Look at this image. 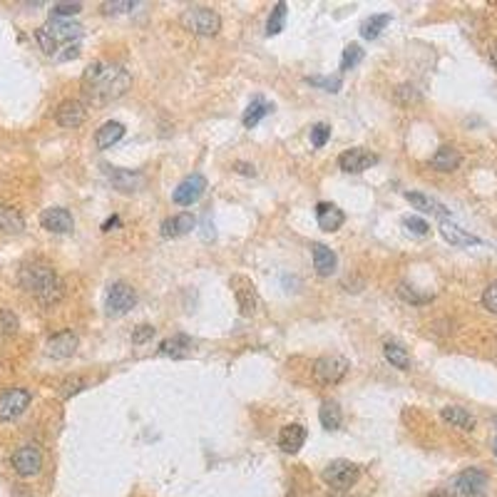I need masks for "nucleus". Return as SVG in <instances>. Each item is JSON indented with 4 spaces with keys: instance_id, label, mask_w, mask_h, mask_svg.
<instances>
[{
    "instance_id": "1",
    "label": "nucleus",
    "mask_w": 497,
    "mask_h": 497,
    "mask_svg": "<svg viewBox=\"0 0 497 497\" xmlns=\"http://www.w3.org/2000/svg\"><path fill=\"white\" fill-rule=\"evenodd\" d=\"M132 77L122 65L97 60L82 75V95L93 104H107L130 90Z\"/></svg>"
},
{
    "instance_id": "2",
    "label": "nucleus",
    "mask_w": 497,
    "mask_h": 497,
    "mask_svg": "<svg viewBox=\"0 0 497 497\" xmlns=\"http://www.w3.org/2000/svg\"><path fill=\"white\" fill-rule=\"evenodd\" d=\"M20 286L33 294L40 304L50 306V304H57L62 299V281L57 279V273L50 264L45 261H30L20 268Z\"/></svg>"
},
{
    "instance_id": "3",
    "label": "nucleus",
    "mask_w": 497,
    "mask_h": 497,
    "mask_svg": "<svg viewBox=\"0 0 497 497\" xmlns=\"http://www.w3.org/2000/svg\"><path fill=\"white\" fill-rule=\"evenodd\" d=\"M179 20H182V25L189 30V33L204 35V38L217 35L219 30H222V18H219V13L212 11V8H204V6L186 8V11L182 13Z\"/></svg>"
},
{
    "instance_id": "4",
    "label": "nucleus",
    "mask_w": 497,
    "mask_h": 497,
    "mask_svg": "<svg viewBox=\"0 0 497 497\" xmlns=\"http://www.w3.org/2000/svg\"><path fill=\"white\" fill-rule=\"evenodd\" d=\"M321 477L328 487L343 492V490H350V487L358 482L361 468L355 463H350V460H334V463H328L326 468H323Z\"/></svg>"
},
{
    "instance_id": "5",
    "label": "nucleus",
    "mask_w": 497,
    "mask_h": 497,
    "mask_svg": "<svg viewBox=\"0 0 497 497\" xmlns=\"http://www.w3.org/2000/svg\"><path fill=\"white\" fill-rule=\"evenodd\" d=\"M350 363L346 361L343 355H323L313 363V378H316L321 386H336L346 378Z\"/></svg>"
},
{
    "instance_id": "6",
    "label": "nucleus",
    "mask_w": 497,
    "mask_h": 497,
    "mask_svg": "<svg viewBox=\"0 0 497 497\" xmlns=\"http://www.w3.org/2000/svg\"><path fill=\"white\" fill-rule=\"evenodd\" d=\"M487 492V475L477 468H468L453 480L455 497H485Z\"/></svg>"
},
{
    "instance_id": "7",
    "label": "nucleus",
    "mask_w": 497,
    "mask_h": 497,
    "mask_svg": "<svg viewBox=\"0 0 497 497\" xmlns=\"http://www.w3.org/2000/svg\"><path fill=\"white\" fill-rule=\"evenodd\" d=\"M33 395L27 388H11L0 393V421H15L27 410Z\"/></svg>"
},
{
    "instance_id": "8",
    "label": "nucleus",
    "mask_w": 497,
    "mask_h": 497,
    "mask_svg": "<svg viewBox=\"0 0 497 497\" xmlns=\"http://www.w3.org/2000/svg\"><path fill=\"white\" fill-rule=\"evenodd\" d=\"M135 304H137V294H135V289H132V286L122 284V281H117V284L109 286L107 301H104L107 313H112V316H122V313L130 311Z\"/></svg>"
},
{
    "instance_id": "9",
    "label": "nucleus",
    "mask_w": 497,
    "mask_h": 497,
    "mask_svg": "<svg viewBox=\"0 0 497 497\" xmlns=\"http://www.w3.org/2000/svg\"><path fill=\"white\" fill-rule=\"evenodd\" d=\"M204 191H207V179H204L202 175H189L186 179H182L179 184H177L172 199H175V204H179V207H191L194 202L202 199Z\"/></svg>"
},
{
    "instance_id": "10",
    "label": "nucleus",
    "mask_w": 497,
    "mask_h": 497,
    "mask_svg": "<svg viewBox=\"0 0 497 497\" xmlns=\"http://www.w3.org/2000/svg\"><path fill=\"white\" fill-rule=\"evenodd\" d=\"M13 468L20 477H33L43 468V453L35 445H22L13 453Z\"/></svg>"
},
{
    "instance_id": "11",
    "label": "nucleus",
    "mask_w": 497,
    "mask_h": 497,
    "mask_svg": "<svg viewBox=\"0 0 497 497\" xmlns=\"http://www.w3.org/2000/svg\"><path fill=\"white\" fill-rule=\"evenodd\" d=\"M50 33V38L57 43V48L65 45H77V40L82 38V25L72 20H62V18H50L48 25H43Z\"/></svg>"
},
{
    "instance_id": "12",
    "label": "nucleus",
    "mask_w": 497,
    "mask_h": 497,
    "mask_svg": "<svg viewBox=\"0 0 497 497\" xmlns=\"http://www.w3.org/2000/svg\"><path fill=\"white\" fill-rule=\"evenodd\" d=\"M376 162H378L376 154L368 152V149H363V147L346 149V152L339 157V167L346 172V175H361V172L371 170Z\"/></svg>"
},
{
    "instance_id": "13",
    "label": "nucleus",
    "mask_w": 497,
    "mask_h": 497,
    "mask_svg": "<svg viewBox=\"0 0 497 497\" xmlns=\"http://www.w3.org/2000/svg\"><path fill=\"white\" fill-rule=\"evenodd\" d=\"M229 284H231V289H234L236 304H239V308H241V316H252V313L257 311V306H259L257 286L246 279V276H234Z\"/></svg>"
},
{
    "instance_id": "14",
    "label": "nucleus",
    "mask_w": 497,
    "mask_h": 497,
    "mask_svg": "<svg viewBox=\"0 0 497 497\" xmlns=\"http://www.w3.org/2000/svg\"><path fill=\"white\" fill-rule=\"evenodd\" d=\"M85 117H88V109H85V104L80 100H65V102H60V107L55 109V122L60 127H67V130L80 127L85 122Z\"/></svg>"
},
{
    "instance_id": "15",
    "label": "nucleus",
    "mask_w": 497,
    "mask_h": 497,
    "mask_svg": "<svg viewBox=\"0 0 497 497\" xmlns=\"http://www.w3.org/2000/svg\"><path fill=\"white\" fill-rule=\"evenodd\" d=\"M40 224H43V229L53 231V234H67V231H72L75 222H72V214L67 209L50 207L40 214Z\"/></svg>"
},
{
    "instance_id": "16",
    "label": "nucleus",
    "mask_w": 497,
    "mask_h": 497,
    "mask_svg": "<svg viewBox=\"0 0 497 497\" xmlns=\"http://www.w3.org/2000/svg\"><path fill=\"white\" fill-rule=\"evenodd\" d=\"M75 350H77V336L72 331H60V334H55L48 341V355L50 358H57V361L75 355Z\"/></svg>"
},
{
    "instance_id": "17",
    "label": "nucleus",
    "mask_w": 497,
    "mask_h": 497,
    "mask_svg": "<svg viewBox=\"0 0 497 497\" xmlns=\"http://www.w3.org/2000/svg\"><path fill=\"white\" fill-rule=\"evenodd\" d=\"M306 443V428L301 425V423H289V425L281 428L279 433V445L284 453H299Z\"/></svg>"
},
{
    "instance_id": "18",
    "label": "nucleus",
    "mask_w": 497,
    "mask_h": 497,
    "mask_svg": "<svg viewBox=\"0 0 497 497\" xmlns=\"http://www.w3.org/2000/svg\"><path fill=\"white\" fill-rule=\"evenodd\" d=\"M194 226H197V219L191 217L189 212L175 214L172 219H164V222H162V236H167V239L184 236V234H189Z\"/></svg>"
},
{
    "instance_id": "19",
    "label": "nucleus",
    "mask_w": 497,
    "mask_h": 497,
    "mask_svg": "<svg viewBox=\"0 0 497 497\" xmlns=\"http://www.w3.org/2000/svg\"><path fill=\"white\" fill-rule=\"evenodd\" d=\"M316 219H318V226H321L323 231H339L346 222V214L341 212L336 204L321 202L316 207Z\"/></svg>"
},
{
    "instance_id": "20",
    "label": "nucleus",
    "mask_w": 497,
    "mask_h": 497,
    "mask_svg": "<svg viewBox=\"0 0 497 497\" xmlns=\"http://www.w3.org/2000/svg\"><path fill=\"white\" fill-rule=\"evenodd\" d=\"M311 257L313 266H316L318 276H331L339 266V257L334 254V249H328L326 244H313L311 246Z\"/></svg>"
},
{
    "instance_id": "21",
    "label": "nucleus",
    "mask_w": 497,
    "mask_h": 497,
    "mask_svg": "<svg viewBox=\"0 0 497 497\" xmlns=\"http://www.w3.org/2000/svg\"><path fill=\"white\" fill-rule=\"evenodd\" d=\"M104 170H107L109 182H112L120 191H137L144 182V177L137 175V172L117 170V167H104Z\"/></svg>"
},
{
    "instance_id": "22",
    "label": "nucleus",
    "mask_w": 497,
    "mask_h": 497,
    "mask_svg": "<svg viewBox=\"0 0 497 497\" xmlns=\"http://www.w3.org/2000/svg\"><path fill=\"white\" fill-rule=\"evenodd\" d=\"M440 234H443V239L448 241V244H453V246H472V244H480V239H477L475 234L465 231L463 226L453 224V222H448V219H445L443 224H440Z\"/></svg>"
},
{
    "instance_id": "23",
    "label": "nucleus",
    "mask_w": 497,
    "mask_h": 497,
    "mask_svg": "<svg viewBox=\"0 0 497 497\" xmlns=\"http://www.w3.org/2000/svg\"><path fill=\"white\" fill-rule=\"evenodd\" d=\"M122 137H125V125L122 122H104L97 130V135H95V144H97V149H109L112 144L120 142Z\"/></svg>"
},
{
    "instance_id": "24",
    "label": "nucleus",
    "mask_w": 497,
    "mask_h": 497,
    "mask_svg": "<svg viewBox=\"0 0 497 497\" xmlns=\"http://www.w3.org/2000/svg\"><path fill=\"white\" fill-rule=\"evenodd\" d=\"M191 339L189 336H172V339L162 341V346H159V353L162 355H170V358H186V355L191 353Z\"/></svg>"
},
{
    "instance_id": "25",
    "label": "nucleus",
    "mask_w": 497,
    "mask_h": 497,
    "mask_svg": "<svg viewBox=\"0 0 497 497\" xmlns=\"http://www.w3.org/2000/svg\"><path fill=\"white\" fill-rule=\"evenodd\" d=\"M405 199H408L410 204L416 209H421V212L425 214H437V217H448V209L443 207V204L437 202V199L428 197V194H421V191H405Z\"/></svg>"
},
{
    "instance_id": "26",
    "label": "nucleus",
    "mask_w": 497,
    "mask_h": 497,
    "mask_svg": "<svg viewBox=\"0 0 497 497\" xmlns=\"http://www.w3.org/2000/svg\"><path fill=\"white\" fill-rule=\"evenodd\" d=\"M25 229V219L18 212L15 207H8V204H0V231L3 234H18V231Z\"/></svg>"
},
{
    "instance_id": "27",
    "label": "nucleus",
    "mask_w": 497,
    "mask_h": 497,
    "mask_svg": "<svg viewBox=\"0 0 497 497\" xmlns=\"http://www.w3.org/2000/svg\"><path fill=\"white\" fill-rule=\"evenodd\" d=\"M273 112V104L271 102H266V100L264 97H254L252 102H249V107H246V112H244V127H249V130H252V127H257L259 122L264 120V117L266 115H271Z\"/></svg>"
},
{
    "instance_id": "28",
    "label": "nucleus",
    "mask_w": 497,
    "mask_h": 497,
    "mask_svg": "<svg viewBox=\"0 0 497 497\" xmlns=\"http://www.w3.org/2000/svg\"><path fill=\"white\" fill-rule=\"evenodd\" d=\"M318 421L326 430H339L341 423H343V413H341V405L336 400H323L321 410H318Z\"/></svg>"
},
{
    "instance_id": "29",
    "label": "nucleus",
    "mask_w": 497,
    "mask_h": 497,
    "mask_svg": "<svg viewBox=\"0 0 497 497\" xmlns=\"http://www.w3.org/2000/svg\"><path fill=\"white\" fill-rule=\"evenodd\" d=\"M433 170L437 172H455L460 167V152L453 147H440L430 159Z\"/></svg>"
},
{
    "instance_id": "30",
    "label": "nucleus",
    "mask_w": 497,
    "mask_h": 497,
    "mask_svg": "<svg viewBox=\"0 0 497 497\" xmlns=\"http://www.w3.org/2000/svg\"><path fill=\"white\" fill-rule=\"evenodd\" d=\"M383 355H386V361H388L390 366L400 368V371H408L410 368L408 350H405L398 341H386V343H383Z\"/></svg>"
},
{
    "instance_id": "31",
    "label": "nucleus",
    "mask_w": 497,
    "mask_h": 497,
    "mask_svg": "<svg viewBox=\"0 0 497 497\" xmlns=\"http://www.w3.org/2000/svg\"><path fill=\"white\" fill-rule=\"evenodd\" d=\"M443 418L450 425L460 428V430H472V428H475V418L465 408H460V405H448V408H443Z\"/></svg>"
},
{
    "instance_id": "32",
    "label": "nucleus",
    "mask_w": 497,
    "mask_h": 497,
    "mask_svg": "<svg viewBox=\"0 0 497 497\" xmlns=\"http://www.w3.org/2000/svg\"><path fill=\"white\" fill-rule=\"evenodd\" d=\"M390 22V15H371L361 25V38L363 40H376L378 35L386 30V25Z\"/></svg>"
},
{
    "instance_id": "33",
    "label": "nucleus",
    "mask_w": 497,
    "mask_h": 497,
    "mask_svg": "<svg viewBox=\"0 0 497 497\" xmlns=\"http://www.w3.org/2000/svg\"><path fill=\"white\" fill-rule=\"evenodd\" d=\"M286 25V3H276L271 11V15H268V22H266V35L271 38V35H279L281 30H284Z\"/></svg>"
},
{
    "instance_id": "34",
    "label": "nucleus",
    "mask_w": 497,
    "mask_h": 497,
    "mask_svg": "<svg viewBox=\"0 0 497 497\" xmlns=\"http://www.w3.org/2000/svg\"><path fill=\"white\" fill-rule=\"evenodd\" d=\"M363 60V50H361V45H355V43H350V45H346V50H343V55H341V72H348V70H353L358 62Z\"/></svg>"
},
{
    "instance_id": "35",
    "label": "nucleus",
    "mask_w": 497,
    "mask_h": 497,
    "mask_svg": "<svg viewBox=\"0 0 497 497\" xmlns=\"http://www.w3.org/2000/svg\"><path fill=\"white\" fill-rule=\"evenodd\" d=\"M398 296L403 301H408V304H428V301L433 299V294H418L413 286H408V284H400L398 286Z\"/></svg>"
},
{
    "instance_id": "36",
    "label": "nucleus",
    "mask_w": 497,
    "mask_h": 497,
    "mask_svg": "<svg viewBox=\"0 0 497 497\" xmlns=\"http://www.w3.org/2000/svg\"><path fill=\"white\" fill-rule=\"evenodd\" d=\"M306 82H311V85H316V88H323L326 93H339L341 85H343V80H341L339 75L336 77H308Z\"/></svg>"
},
{
    "instance_id": "37",
    "label": "nucleus",
    "mask_w": 497,
    "mask_h": 497,
    "mask_svg": "<svg viewBox=\"0 0 497 497\" xmlns=\"http://www.w3.org/2000/svg\"><path fill=\"white\" fill-rule=\"evenodd\" d=\"M82 11L80 3H55L53 6V18H62V20H70L72 15Z\"/></svg>"
},
{
    "instance_id": "38",
    "label": "nucleus",
    "mask_w": 497,
    "mask_h": 497,
    "mask_svg": "<svg viewBox=\"0 0 497 497\" xmlns=\"http://www.w3.org/2000/svg\"><path fill=\"white\" fill-rule=\"evenodd\" d=\"M328 137H331V127L323 125V122H318V125L311 127V144L316 149H321L323 144L328 142Z\"/></svg>"
},
{
    "instance_id": "39",
    "label": "nucleus",
    "mask_w": 497,
    "mask_h": 497,
    "mask_svg": "<svg viewBox=\"0 0 497 497\" xmlns=\"http://www.w3.org/2000/svg\"><path fill=\"white\" fill-rule=\"evenodd\" d=\"M403 226H408V231H413L416 236H425L428 231H430L428 222H425V219H421V217H405L403 219Z\"/></svg>"
},
{
    "instance_id": "40",
    "label": "nucleus",
    "mask_w": 497,
    "mask_h": 497,
    "mask_svg": "<svg viewBox=\"0 0 497 497\" xmlns=\"http://www.w3.org/2000/svg\"><path fill=\"white\" fill-rule=\"evenodd\" d=\"M18 331V318L13 311H0V334H15Z\"/></svg>"
},
{
    "instance_id": "41",
    "label": "nucleus",
    "mask_w": 497,
    "mask_h": 497,
    "mask_svg": "<svg viewBox=\"0 0 497 497\" xmlns=\"http://www.w3.org/2000/svg\"><path fill=\"white\" fill-rule=\"evenodd\" d=\"M82 388H85V381H82V378H67V381L62 383L60 395H62V398H70V395L80 393Z\"/></svg>"
},
{
    "instance_id": "42",
    "label": "nucleus",
    "mask_w": 497,
    "mask_h": 497,
    "mask_svg": "<svg viewBox=\"0 0 497 497\" xmlns=\"http://www.w3.org/2000/svg\"><path fill=\"white\" fill-rule=\"evenodd\" d=\"M482 304H485L487 311L497 313V281H492V284L485 289V294H482Z\"/></svg>"
},
{
    "instance_id": "43",
    "label": "nucleus",
    "mask_w": 497,
    "mask_h": 497,
    "mask_svg": "<svg viewBox=\"0 0 497 497\" xmlns=\"http://www.w3.org/2000/svg\"><path fill=\"white\" fill-rule=\"evenodd\" d=\"M137 3H130V0H115V3H104L102 6V11L107 13V15H117V13H127V11H132Z\"/></svg>"
},
{
    "instance_id": "44",
    "label": "nucleus",
    "mask_w": 497,
    "mask_h": 497,
    "mask_svg": "<svg viewBox=\"0 0 497 497\" xmlns=\"http://www.w3.org/2000/svg\"><path fill=\"white\" fill-rule=\"evenodd\" d=\"M152 336H154V328L142 323V326H137V331L132 334V343H144V341H149Z\"/></svg>"
},
{
    "instance_id": "45",
    "label": "nucleus",
    "mask_w": 497,
    "mask_h": 497,
    "mask_svg": "<svg viewBox=\"0 0 497 497\" xmlns=\"http://www.w3.org/2000/svg\"><path fill=\"white\" fill-rule=\"evenodd\" d=\"M62 53L55 55V60L57 62H65V60H75L77 55H80V45H65V48H60Z\"/></svg>"
},
{
    "instance_id": "46",
    "label": "nucleus",
    "mask_w": 497,
    "mask_h": 497,
    "mask_svg": "<svg viewBox=\"0 0 497 497\" xmlns=\"http://www.w3.org/2000/svg\"><path fill=\"white\" fill-rule=\"evenodd\" d=\"M117 224H120V219H117V217H112V219H107V222H104V224H102V229H104V231H112V226H117Z\"/></svg>"
},
{
    "instance_id": "47",
    "label": "nucleus",
    "mask_w": 497,
    "mask_h": 497,
    "mask_svg": "<svg viewBox=\"0 0 497 497\" xmlns=\"http://www.w3.org/2000/svg\"><path fill=\"white\" fill-rule=\"evenodd\" d=\"M428 497H448V492H443V490H437V492H430Z\"/></svg>"
},
{
    "instance_id": "48",
    "label": "nucleus",
    "mask_w": 497,
    "mask_h": 497,
    "mask_svg": "<svg viewBox=\"0 0 497 497\" xmlns=\"http://www.w3.org/2000/svg\"><path fill=\"white\" fill-rule=\"evenodd\" d=\"M490 55H492V60H495V65H497V43H495V45H492Z\"/></svg>"
},
{
    "instance_id": "49",
    "label": "nucleus",
    "mask_w": 497,
    "mask_h": 497,
    "mask_svg": "<svg viewBox=\"0 0 497 497\" xmlns=\"http://www.w3.org/2000/svg\"><path fill=\"white\" fill-rule=\"evenodd\" d=\"M492 450H495V455H497V440H495V448H492Z\"/></svg>"
},
{
    "instance_id": "50",
    "label": "nucleus",
    "mask_w": 497,
    "mask_h": 497,
    "mask_svg": "<svg viewBox=\"0 0 497 497\" xmlns=\"http://www.w3.org/2000/svg\"><path fill=\"white\" fill-rule=\"evenodd\" d=\"M495 425H497V418H495Z\"/></svg>"
}]
</instances>
